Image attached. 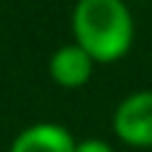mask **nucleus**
<instances>
[{"mask_svg":"<svg viewBox=\"0 0 152 152\" xmlns=\"http://www.w3.org/2000/svg\"><path fill=\"white\" fill-rule=\"evenodd\" d=\"M75 144L77 142L67 128L56 123H35L11 142L8 152H75Z\"/></svg>","mask_w":152,"mask_h":152,"instance_id":"4","label":"nucleus"},{"mask_svg":"<svg viewBox=\"0 0 152 152\" xmlns=\"http://www.w3.org/2000/svg\"><path fill=\"white\" fill-rule=\"evenodd\" d=\"M72 32L94 61H118L134 43V19L123 0H77Z\"/></svg>","mask_w":152,"mask_h":152,"instance_id":"1","label":"nucleus"},{"mask_svg":"<svg viewBox=\"0 0 152 152\" xmlns=\"http://www.w3.org/2000/svg\"><path fill=\"white\" fill-rule=\"evenodd\" d=\"M75 152H112V147L102 139H83L75 144Z\"/></svg>","mask_w":152,"mask_h":152,"instance_id":"5","label":"nucleus"},{"mask_svg":"<svg viewBox=\"0 0 152 152\" xmlns=\"http://www.w3.org/2000/svg\"><path fill=\"white\" fill-rule=\"evenodd\" d=\"M118 139L131 147H152V91L126 96L112 118Z\"/></svg>","mask_w":152,"mask_h":152,"instance_id":"2","label":"nucleus"},{"mask_svg":"<svg viewBox=\"0 0 152 152\" xmlns=\"http://www.w3.org/2000/svg\"><path fill=\"white\" fill-rule=\"evenodd\" d=\"M48 72L53 83H59L61 88H80L88 83L94 72V59L80 45H61L59 51H53L48 61Z\"/></svg>","mask_w":152,"mask_h":152,"instance_id":"3","label":"nucleus"}]
</instances>
